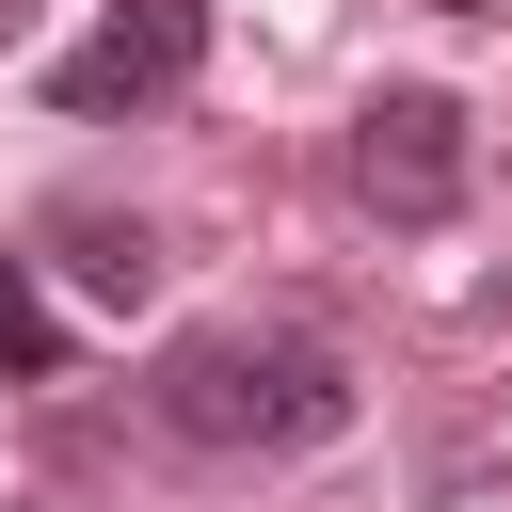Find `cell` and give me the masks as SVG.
<instances>
[{
	"label": "cell",
	"instance_id": "obj_3",
	"mask_svg": "<svg viewBox=\"0 0 512 512\" xmlns=\"http://www.w3.org/2000/svg\"><path fill=\"white\" fill-rule=\"evenodd\" d=\"M192 64H208V0H112L64 64H48V112H80V128H112V112H160V96H192Z\"/></svg>",
	"mask_w": 512,
	"mask_h": 512
},
{
	"label": "cell",
	"instance_id": "obj_6",
	"mask_svg": "<svg viewBox=\"0 0 512 512\" xmlns=\"http://www.w3.org/2000/svg\"><path fill=\"white\" fill-rule=\"evenodd\" d=\"M16 32H32V0H0V48H16Z\"/></svg>",
	"mask_w": 512,
	"mask_h": 512
},
{
	"label": "cell",
	"instance_id": "obj_1",
	"mask_svg": "<svg viewBox=\"0 0 512 512\" xmlns=\"http://www.w3.org/2000/svg\"><path fill=\"white\" fill-rule=\"evenodd\" d=\"M144 416L176 448H208V464H240V448H336L352 432V368L304 320H192V336H160Z\"/></svg>",
	"mask_w": 512,
	"mask_h": 512
},
{
	"label": "cell",
	"instance_id": "obj_5",
	"mask_svg": "<svg viewBox=\"0 0 512 512\" xmlns=\"http://www.w3.org/2000/svg\"><path fill=\"white\" fill-rule=\"evenodd\" d=\"M64 368V304L32 288V256H0V384H48Z\"/></svg>",
	"mask_w": 512,
	"mask_h": 512
},
{
	"label": "cell",
	"instance_id": "obj_2",
	"mask_svg": "<svg viewBox=\"0 0 512 512\" xmlns=\"http://www.w3.org/2000/svg\"><path fill=\"white\" fill-rule=\"evenodd\" d=\"M336 176H352V208H368V224L432 240V224L464 208V176H480V144H464V96H432V80H384V96L352 112Z\"/></svg>",
	"mask_w": 512,
	"mask_h": 512
},
{
	"label": "cell",
	"instance_id": "obj_4",
	"mask_svg": "<svg viewBox=\"0 0 512 512\" xmlns=\"http://www.w3.org/2000/svg\"><path fill=\"white\" fill-rule=\"evenodd\" d=\"M32 240L64 256L80 304H144V288H160V224H144V208H48Z\"/></svg>",
	"mask_w": 512,
	"mask_h": 512
}]
</instances>
